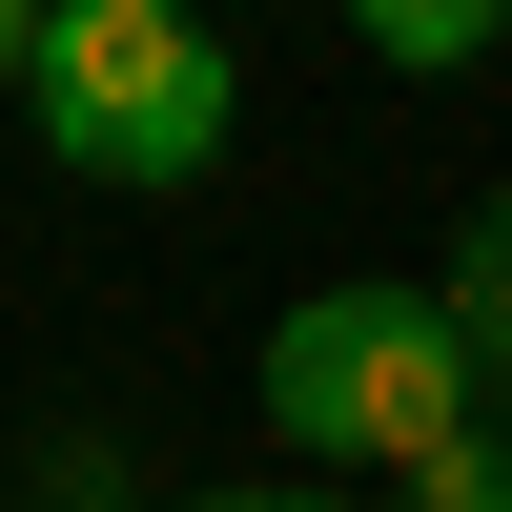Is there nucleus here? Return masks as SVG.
I'll return each mask as SVG.
<instances>
[{"label":"nucleus","mask_w":512,"mask_h":512,"mask_svg":"<svg viewBox=\"0 0 512 512\" xmlns=\"http://www.w3.org/2000/svg\"><path fill=\"white\" fill-rule=\"evenodd\" d=\"M21 82H41V0H0V103H21Z\"/></svg>","instance_id":"7"},{"label":"nucleus","mask_w":512,"mask_h":512,"mask_svg":"<svg viewBox=\"0 0 512 512\" xmlns=\"http://www.w3.org/2000/svg\"><path fill=\"white\" fill-rule=\"evenodd\" d=\"M390 512H512V431H451V451H431Z\"/></svg>","instance_id":"5"},{"label":"nucleus","mask_w":512,"mask_h":512,"mask_svg":"<svg viewBox=\"0 0 512 512\" xmlns=\"http://www.w3.org/2000/svg\"><path fill=\"white\" fill-rule=\"evenodd\" d=\"M492 431H512V390H492Z\"/></svg>","instance_id":"8"},{"label":"nucleus","mask_w":512,"mask_h":512,"mask_svg":"<svg viewBox=\"0 0 512 512\" xmlns=\"http://www.w3.org/2000/svg\"><path fill=\"white\" fill-rule=\"evenodd\" d=\"M451 328H472V349H492V390H512V185H472V226H451Z\"/></svg>","instance_id":"4"},{"label":"nucleus","mask_w":512,"mask_h":512,"mask_svg":"<svg viewBox=\"0 0 512 512\" xmlns=\"http://www.w3.org/2000/svg\"><path fill=\"white\" fill-rule=\"evenodd\" d=\"M144 512H390V492H328V472H267V492H144Z\"/></svg>","instance_id":"6"},{"label":"nucleus","mask_w":512,"mask_h":512,"mask_svg":"<svg viewBox=\"0 0 512 512\" xmlns=\"http://www.w3.org/2000/svg\"><path fill=\"white\" fill-rule=\"evenodd\" d=\"M41 164L62 185H205V164L246 144V62L205 0H41V82H21Z\"/></svg>","instance_id":"2"},{"label":"nucleus","mask_w":512,"mask_h":512,"mask_svg":"<svg viewBox=\"0 0 512 512\" xmlns=\"http://www.w3.org/2000/svg\"><path fill=\"white\" fill-rule=\"evenodd\" d=\"M205 21H226V0H205Z\"/></svg>","instance_id":"9"},{"label":"nucleus","mask_w":512,"mask_h":512,"mask_svg":"<svg viewBox=\"0 0 512 512\" xmlns=\"http://www.w3.org/2000/svg\"><path fill=\"white\" fill-rule=\"evenodd\" d=\"M267 431L328 492H410L451 431H492V349L451 328V287H308L267 328Z\"/></svg>","instance_id":"1"},{"label":"nucleus","mask_w":512,"mask_h":512,"mask_svg":"<svg viewBox=\"0 0 512 512\" xmlns=\"http://www.w3.org/2000/svg\"><path fill=\"white\" fill-rule=\"evenodd\" d=\"M349 41H369L390 82H472L492 41H512V0H349Z\"/></svg>","instance_id":"3"}]
</instances>
